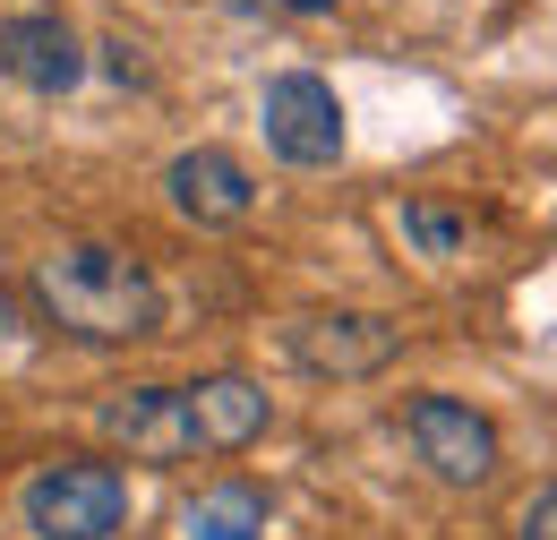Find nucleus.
Returning <instances> with one entry per match:
<instances>
[{"mask_svg":"<svg viewBox=\"0 0 557 540\" xmlns=\"http://www.w3.org/2000/svg\"><path fill=\"white\" fill-rule=\"evenodd\" d=\"M181 532L189 540H258L267 532V498L249 480H214V489H198L181 506Z\"/></svg>","mask_w":557,"mask_h":540,"instance_id":"10","label":"nucleus"},{"mask_svg":"<svg viewBox=\"0 0 557 540\" xmlns=\"http://www.w3.org/2000/svg\"><path fill=\"white\" fill-rule=\"evenodd\" d=\"M258 121H267V146H275L283 163H300V172H326V163L344 155V103H335V86H326L318 69L267 77Z\"/></svg>","mask_w":557,"mask_h":540,"instance_id":"3","label":"nucleus"},{"mask_svg":"<svg viewBox=\"0 0 557 540\" xmlns=\"http://www.w3.org/2000/svg\"><path fill=\"white\" fill-rule=\"evenodd\" d=\"M35 309L44 327L77 343H146L163 327V283L146 258L112 249V241H61L52 258H35Z\"/></svg>","mask_w":557,"mask_h":540,"instance_id":"1","label":"nucleus"},{"mask_svg":"<svg viewBox=\"0 0 557 540\" xmlns=\"http://www.w3.org/2000/svg\"><path fill=\"white\" fill-rule=\"evenodd\" d=\"M523 540H557V480L523 506Z\"/></svg>","mask_w":557,"mask_h":540,"instance_id":"12","label":"nucleus"},{"mask_svg":"<svg viewBox=\"0 0 557 540\" xmlns=\"http://www.w3.org/2000/svg\"><path fill=\"white\" fill-rule=\"evenodd\" d=\"M129 515V480L112 464H44L26 480V532L44 540H112Z\"/></svg>","mask_w":557,"mask_h":540,"instance_id":"2","label":"nucleus"},{"mask_svg":"<svg viewBox=\"0 0 557 540\" xmlns=\"http://www.w3.org/2000/svg\"><path fill=\"white\" fill-rule=\"evenodd\" d=\"M181 395H189V420H198V446H207V455H240V446L267 438V420H275L267 386L240 378V369H214V378L181 386Z\"/></svg>","mask_w":557,"mask_h":540,"instance_id":"9","label":"nucleus"},{"mask_svg":"<svg viewBox=\"0 0 557 540\" xmlns=\"http://www.w3.org/2000/svg\"><path fill=\"white\" fill-rule=\"evenodd\" d=\"M283 9H300V17H326V9H335V0H283Z\"/></svg>","mask_w":557,"mask_h":540,"instance_id":"13","label":"nucleus"},{"mask_svg":"<svg viewBox=\"0 0 557 540\" xmlns=\"http://www.w3.org/2000/svg\"><path fill=\"white\" fill-rule=\"evenodd\" d=\"M283 352H292L309 378H377V369H395L404 327H386V318H369V309H309V318L283 327Z\"/></svg>","mask_w":557,"mask_h":540,"instance_id":"4","label":"nucleus"},{"mask_svg":"<svg viewBox=\"0 0 557 540\" xmlns=\"http://www.w3.org/2000/svg\"><path fill=\"white\" fill-rule=\"evenodd\" d=\"M103 438H112L129 464H189V455H207L181 386H129V395H112V404H103Z\"/></svg>","mask_w":557,"mask_h":540,"instance_id":"6","label":"nucleus"},{"mask_svg":"<svg viewBox=\"0 0 557 540\" xmlns=\"http://www.w3.org/2000/svg\"><path fill=\"white\" fill-rule=\"evenodd\" d=\"M163 189H172V206H181L189 223H249V206H258L249 163L223 155V146H189V155H172Z\"/></svg>","mask_w":557,"mask_h":540,"instance_id":"8","label":"nucleus"},{"mask_svg":"<svg viewBox=\"0 0 557 540\" xmlns=\"http://www.w3.org/2000/svg\"><path fill=\"white\" fill-rule=\"evenodd\" d=\"M404 232H412L429 258H455V249H463V223H455L446 206H404Z\"/></svg>","mask_w":557,"mask_h":540,"instance_id":"11","label":"nucleus"},{"mask_svg":"<svg viewBox=\"0 0 557 540\" xmlns=\"http://www.w3.org/2000/svg\"><path fill=\"white\" fill-rule=\"evenodd\" d=\"M0 343H9V292H0Z\"/></svg>","mask_w":557,"mask_h":540,"instance_id":"14","label":"nucleus"},{"mask_svg":"<svg viewBox=\"0 0 557 540\" xmlns=\"http://www.w3.org/2000/svg\"><path fill=\"white\" fill-rule=\"evenodd\" d=\"M404 429H412L420 464L437 480H455V489H481V480L497 472V429H488L472 404H455V395H420V404L404 412Z\"/></svg>","mask_w":557,"mask_h":540,"instance_id":"5","label":"nucleus"},{"mask_svg":"<svg viewBox=\"0 0 557 540\" xmlns=\"http://www.w3.org/2000/svg\"><path fill=\"white\" fill-rule=\"evenodd\" d=\"M0 69L17 86H35V95H70L77 77H86V44H77V26L61 9H17L0 26Z\"/></svg>","mask_w":557,"mask_h":540,"instance_id":"7","label":"nucleus"}]
</instances>
